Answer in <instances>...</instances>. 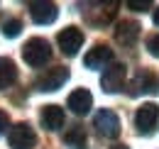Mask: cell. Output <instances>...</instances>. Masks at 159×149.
<instances>
[{
	"label": "cell",
	"mask_w": 159,
	"mask_h": 149,
	"mask_svg": "<svg viewBox=\"0 0 159 149\" xmlns=\"http://www.w3.org/2000/svg\"><path fill=\"white\" fill-rule=\"evenodd\" d=\"M125 76H127V69H125V64H110L103 76H100V86H103V91L105 93H118L122 91V86H125Z\"/></svg>",
	"instance_id": "7"
},
{
	"label": "cell",
	"mask_w": 159,
	"mask_h": 149,
	"mask_svg": "<svg viewBox=\"0 0 159 149\" xmlns=\"http://www.w3.org/2000/svg\"><path fill=\"white\" fill-rule=\"evenodd\" d=\"M96 10H86L83 12V17H86V22L88 25H93V27H105L110 20L115 17V7H118V2H98V5H93Z\"/></svg>",
	"instance_id": "9"
},
{
	"label": "cell",
	"mask_w": 159,
	"mask_h": 149,
	"mask_svg": "<svg viewBox=\"0 0 159 149\" xmlns=\"http://www.w3.org/2000/svg\"><path fill=\"white\" fill-rule=\"evenodd\" d=\"M20 32H22V22L17 17H10V20L2 22V34H5L7 39H15Z\"/></svg>",
	"instance_id": "17"
},
{
	"label": "cell",
	"mask_w": 159,
	"mask_h": 149,
	"mask_svg": "<svg viewBox=\"0 0 159 149\" xmlns=\"http://www.w3.org/2000/svg\"><path fill=\"white\" fill-rule=\"evenodd\" d=\"M152 22H154V25H157V27H159V7H157V10H154V12H152Z\"/></svg>",
	"instance_id": "21"
},
{
	"label": "cell",
	"mask_w": 159,
	"mask_h": 149,
	"mask_svg": "<svg viewBox=\"0 0 159 149\" xmlns=\"http://www.w3.org/2000/svg\"><path fill=\"white\" fill-rule=\"evenodd\" d=\"M22 59H25V64H30L32 69L44 66V64L52 59V47H49V42H47L44 37L27 39L25 47H22Z\"/></svg>",
	"instance_id": "1"
},
{
	"label": "cell",
	"mask_w": 159,
	"mask_h": 149,
	"mask_svg": "<svg viewBox=\"0 0 159 149\" xmlns=\"http://www.w3.org/2000/svg\"><path fill=\"white\" fill-rule=\"evenodd\" d=\"M83 32H81L79 27H64L59 34H57V44H59L61 54L66 56H76L79 54V49L83 47Z\"/></svg>",
	"instance_id": "6"
},
{
	"label": "cell",
	"mask_w": 159,
	"mask_h": 149,
	"mask_svg": "<svg viewBox=\"0 0 159 149\" xmlns=\"http://www.w3.org/2000/svg\"><path fill=\"white\" fill-rule=\"evenodd\" d=\"M157 117H159V108L154 105V103H144V105H139L137 112H135V127H137V132L149 137V134L154 132Z\"/></svg>",
	"instance_id": "8"
},
{
	"label": "cell",
	"mask_w": 159,
	"mask_h": 149,
	"mask_svg": "<svg viewBox=\"0 0 159 149\" xmlns=\"http://www.w3.org/2000/svg\"><path fill=\"white\" fill-rule=\"evenodd\" d=\"M147 52L154 56V59H159V34H152V37L147 39Z\"/></svg>",
	"instance_id": "19"
},
{
	"label": "cell",
	"mask_w": 159,
	"mask_h": 149,
	"mask_svg": "<svg viewBox=\"0 0 159 149\" xmlns=\"http://www.w3.org/2000/svg\"><path fill=\"white\" fill-rule=\"evenodd\" d=\"M157 91H159V76L154 71H149V69H139L137 74L130 78V83H127V93L132 98L147 95V93H157Z\"/></svg>",
	"instance_id": "2"
},
{
	"label": "cell",
	"mask_w": 159,
	"mask_h": 149,
	"mask_svg": "<svg viewBox=\"0 0 159 149\" xmlns=\"http://www.w3.org/2000/svg\"><path fill=\"white\" fill-rule=\"evenodd\" d=\"M10 127V117H7V112L5 110H0V134Z\"/></svg>",
	"instance_id": "20"
},
{
	"label": "cell",
	"mask_w": 159,
	"mask_h": 149,
	"mask_svg": "<svg viewBox=\"0 0 159 149\" xmlns=\"http://www.w3.org/2000/svg\"><path fill=\"white\" fill-rule=\"evenodd\" d=\"M7 144L10 149H32L37 144V132L32 130L30 122H17L7 132Z\"/></svg>",
	"instance_id": "4"
},
{
	"label": "cell",
	"mask_w": 159,
	"mask_h": 149,
	"mask_svg": "<svg viewBox=\"0 0 159 149\" xmlns=\"http://www.w3.org/2000/svg\"><path fill=\"white\" fill-rule=\"evenodd\" d=\"M27 7H30V17L37 25H52L59 15V7L54 2H30Z\"/></svg>",
	"instance_id": "13"
},
{
	"label": "cell",
	"mask_w": 159,
	"mask_h": 149,
	"mask_svg": "<svg viewBox=\"0 0 159 149\" xmlns=\"http://www.w3.org/2000/svg\"><path fill=\"white\" fill-rule=\"evenodd\" d=\"M93 127L98 132L100 137H105V139H115L120 134V117L115 115L113 110H98L96 112V117H93Z\"/></svg>",
	"instance_id": "5"
},
{
	"label": "cell",
	"mask_w": 159,
	"mask_h": 149,
	"mask_svg": "<svg viewBox=\"0 0 159 149\" xmlns=\"http://www.w3.org/2000/svg\"><path fill=\"white\" fill-rule=\"evenodd\" d=\"M69 81V69L66 66H54L49 71H44L34 78V88L42 93H52V91H59L61 86Z\"/></svg>",
	"instance_id": "3"
},
{
	"label": "cell",
	"mask_w": 159,
	"mask_h": 149,
	"mask_svg": "<svg viewBox=\"0 0 159 149\" xmlns=\"http://www.w3.org/2000/svg\"><path fill=\"white\" fill-rule=\"evenodd\" d=\"M139 22L135 20H122L118 22V27H115V42L122 44V47H135V42L139 37Z\"/></svg>",
	"instance_id": "12"
},
{
	"label": "cell",
	"mask_w": 159,
	"mask_h": 149,
	"mask_svg": "<svg viewBox=\"0 0 159 149\" xmlns=\"http://www.w3.org/2000/svg\"><path fill=\"white\" fill-rule=\"evenodd\" d=\"M110 149H127L125 144H115V147H110Z\"/></svg>",
	"instance_id": "22"
},
{
	"label": "cell",
	"mask_w": 159,
	"mask_h": 149,
	"mask_svg": "<svg viewBox=\"0 0 159 149\" xmlns=\"http://www.w3.org/2000/svg\"><path fill=\"white\" fill-rule=\"evenodd\" d=\"M127 7L130 10H137V12H144V10L152 7V2L149 0H127Z\"/></svg>",
	"instance_id": "18"
},
{
	"label": "cell",
	"mask_w": 159,
	"mask_h": 149,
	"mask_svg": "<svg viewBox=\"0 0 159 149\" xmlns=\"http://www.w3.org/2000/svg\"><path fill=\"white\" fill-rule=\"evenodd\" d=\"M113 61V49L108 44H93L88 49V54L83 56V66L86 69H103Z\"/></svg>",
	"instance_id": "10"
},
{
	"label": "cell",
	"mask_w": 159,
	"mask_h": 149,
	"mask_svg": "<svg viewBox=\"0 0 159 149\" xmlns=\"http://www.w3.org/2000/svg\"><path fill=\"white\" fill-rule=\"evenodd\" d=\"M15 81H17V69H15L12 59H7V56H0V91L10 88Z\"/></svg>",
	"instance_id": "16"
},
{
	"label": "cell",
	"mask_w": 159,
	"mask_h": 149,
	"mask_svg": "<svg viewBox=\"0 0 159 149\" xmlns=\"http://www.w3.org/2000/svg\"><path fill=\"white\" fill-rule=\"evenodd\" d=\"M39 122L47 132H57L59 127H64V122H66L64 108H59V105H44L42 112H39Z\"/></svg>",
	"instance_id": "11"
},
{
	"label": "cell",
	"mask_w": 159,
	"mask_h": 149,
	"mask_svg": "<svg viewBox=\"0 0 159 149\" xmlns=\"http://www.w3.org/2000/svg\"><path fill=\"white\" fill-rule=\"evenodd\" d=\"M66 105H69V110L74 115H86L91 110V105H93V95L88 93L86 88H76L74 93L66 98Z\"/></svg>",
	"instance_id": "14"
},
{
	"label": "cell",
	"mask_w": 159,
	"mask_h": 149,
	"mask_svg": "<svg viewBox=\"0 0 159 149\" xmlns=\"http://www.w3.org/2000/svg\"><path fill=\"white\" fill-rule=\"evenodd\" d=\"M64 144L69 149H88V134L81 125H71L64 134Z\"/></svg>",
	"instance_id": "15"
}]
</instances>
